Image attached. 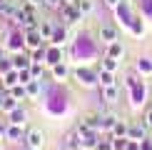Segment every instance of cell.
I'll return each instance as SVG.
<instances>
[{
    "mask_svg": "<svg viewBox=\"0 0 152 150\" xmlns=\"http://www.w3.org/2000/svg\"><path fill=\"white\" fill-rule=\"evenodd\" d=\"M25 45H28L30 50L42 48V35H40V30H37V28H33V30H25Z\"/></svg>",
    "mask_w": 152,
    "mask_h": 150,
    "instance_id": "3957f363",
    "label": "cell"
},
{
    "mask_svg": "<svg viewBox=\"0 0 152 150\" xmlns=\"http://www.w3.org/2000/svg\"><path fill=\"white\" fill-rule=\"evenodd\" d=\"M42 5L50 10H60V5H62V0H42Z\"/></svg>",
    "mask_w": 152,
    "mask_h": 150,
    "instance_id": "83f0119b",
    "label": "cell"
},
{
    "mask_svg": "<svg viewBox=\"0 0 152 150\" xmlns=\"http://www.w3.org/2000/svg\"><path fill=\"white\" fill-rule=\"evenodd\" d=\"M25 88H28V98H35L37 93H40V80H30Z\"/></svg>",
    "mask_w": 152,
    "mask_h": 150,
    "instance_id": "d4e9b609",
    "label": "cell"
},
{
    "mask_svg": "<svg viewBox=\"0 0 152 150\" xmlns=\"http://www.w3.org/2000/svg\"><path fill=\"white\" fill-rule=\"evenodd\" d=\"M120 120L117 115H112V112H107V115H102V120H100V130H112V125H115Z\"/></svg>",
    "mask_w": 152,
    "mask_h": 150,
    "instance_id": "2e32d148",
    "label": "cell"
},
{
    "mask_svg": "<svg viewBox=\"0 0 152 150\" xmlns=\"http://www.w3.org/2000/svg\"><path fill=\"white\" fill-rule=\"evenodd\" d=\"M147 130H150L147 123H132L130 130H127V138H130V140L142 143V140H147Z\"/></svg>",
    "mask_w": 152,
    "mask_h": 150,
    "instance_id": "7a4b0ae2",
    "label": "cell"
},
{
    "mask_svg": "<svg viewBox=\"0 0 152 150\" xmlns=\"http://www.w3.org/2000/svg\"><path fill=\"white\" fill-rule=\"evenodd\" d=\"M107 55H110V58H115V60H120V58L125 55V48H122V43H120V40L110 43V45H107Z\"/></svg>",
    "mask_w": 152,
    "mask_h": 150,
    "instance_id": "30bf717a",
    "label": "cell"
},
{
    "mask_svg": "<svg viewBox=\"0 0 152 150\" xmlns=\"http://www.w3.org/2000/svg\"><path fill=\"white\" fill-rule=\"evenodd\" d=\"M105 5H107V8H112V10H115L117 5H120V0H105Z\"/></svg>",
    "mask_w": 152,
    "mask_h": 150,
    "instance_id": "1f68e13d",
    "label": "cell"
},
{
    "mask_svg": "<svg viewBox=\"0 0 152 150\" xmlns=\"http://www.w3.org/2000/svg\"><path fill=\"white\" fill-rule=\"evenodd\" d=\"M5 45H8L10 50H18V53H20V48L25 45V33H18V30H15V33H10Z\"/></svg>",
    "mask_w": 152,
    "mask_h": 150,
    "instance_id": "8992f818",
    "label": "cell"
},
{
    "mask_svg": "<svg viewBox=\"0 0 152 150\" xmlns=\"http://www.w3.org/2000/svg\"><path fill=\"white\" fill-rule=\"evenodd\" d=\"M25 120H28V112H25L23 108H15L10 112V123H18V125H23Z\"/></svg>",
    "mask_w": 152,
    "mask_h": 150,
    "instance_id": "ac0fdd59",
    "label": "cell"
},
{
    "mask_svg": "<svg viewBox=\"0 0 152 150\" xmlns=\"http://www.w3.org/2000/svg\"><path fill=\"white\" fill-rule=\"evenodd\" d=\"M127 130H130V125L125 123V120H117L115 125H112V138H127Z\"/></svg>",
    "mask_w": 152,
    "mask_h": 150,
    "instance_id": "7c38bea8",
    "label": "cell"
},
{
    "mask_svg": "<svg viewBox=\"0 0 152 150\" xmlns=\"http://www.w3.org/2000/svg\"><path fill=\"white\" fill-rule=\"evenodd\" d=\"M0 135H5V128H3V125H0Z\"/></svg>",
    "mask_w": 152,
    "mask_h": 150,
    "instance_id": "836d02e7",
    "label": "cell"
},
{
    "mask_svg": "<svg viewBox=\"0 0 152 150\" xmlns=\"http://www.w3.org/2000/svg\"><path fill=\"white\" fill-rule=\"evenodd\" d=\"M0 60H3V48H0Z\"/></svg>",
    "mask_w": 152,
    "mask_h": 150,
    "instance_id": "d590c367",
    "label": "cell"
},
{
    "mask_svg": "<svg viewBox=\"0 0 152 150\" xmlns=\"http://www.w3.org/2000/svg\"><path fill=\"white\" fill-rule=\"evenodd\" d=\"M77 80L82 85H95V83H97V75H92L87 70H77Z\"/></svg>",
    "mask_w": 152,
    "mask_h": 150,
    "instance_id": "9a60e30c",
    "label": "cell"
},
{
    "mask_svg": "<svg viewBox=\"0 0 152 150\" xmlns=\"http://www.w3.org/2000/svg\"><path fill=\"white\" fill-rule=\"evenodd\" d=\"M60 150H62V148H60Z\"/></svg>",
    "mask_w": 152,
    "mask_h": 150,
    "instance_id": "8d00e7d4",
    "label": "cell"
},
{
    "mask_svg": "<svg viewBox=\"0 0 152 150\" xmlns=\"http://www.w3.org/2000/svg\"><path fill=\"white\" fill-rule=\"evenodd\" d=\"M145 123H147V125H150V130H152V110L145 112Z\"/></svg>",
    "mask_w": 152,
    "mask_h": 150,
    "instance_id": "4dcf8cb0",
    "label": "cell"
},
{
    "mask_svg": "<svg viewBox=\"0 0 152 150\" xmlns=\"http://www.w3.org/2000/svg\"><path fill=\"white\" fill-rule=\"evenodd\" d=\"M137 70H140L142 75H150L152 73V60L150 58H140L137 60Z\"/></svg>",
    "mask_w": 152,
    "mask_h": 150,
    "instance_id": "44dd1931",
    "label": "cell"
},
{
    "mask_svg": "<svg viewBox=\"0 0 152 150\" xmlns=\"http://www.w3.org/2000/svg\"><path fill=\"white\" fill-rule=\"evenodd\" d=\"M97 150H112V140H102V143H97Z\"/></svg>",
    "mask_w": 152,
    "mask_h": 150,
    "instance_id": "f1b7e54d",
    "label": "cell"
},
{
    "mask_svg": "<svg viewBox=\"0 0 152 150\" xmlns=\"http://www.w3.org/2000/svg\"><path fill=\"white\" fill-rule=\"evenodd\" d=\"M100 40H102L105 45L115 43L117 40V28H115V25H102V28H100Z\"/></svg>",
    "mask_w": 152,
    "mask_h": 150,
    "instance_id": "277c9868",
    "label": "cell"
},
{
    "mask_svg": "<svg viewBox=\"0 0 152 150\" xmlns=\"http://www.w3.org/2000/svg\"><path fill=\"white\" fill-rule=\"evenodd\" d=\"M3 83L8 85V88H12V85H18V83H20V80H18V70H15V68H12L10 73H5V80H3Z\"/></svg>",
    "mask_w": 152,
    "mask_h": 150,
    "instance_id": "603a6c76",
    "label": "cell"
},
{
    "mask_svg": "<svg viewBox=\"0 0 152 150\" xmlns=\"http://www.w3.org/2000/svg\"><path fill=\"white\" fill-rule=\"evenodd\" d=\"M30 75H33V80H40L42 78V68L37 65V62H33V65H30Z\"/></svg>",
    "mask_w": 152,
    "mask_h": 150,
    "instance_id": "4316f807",
    "label": "cell"
},
{
    "mask_svg": "<svg viewBox=\"0 0 152 150\" xmlns=\"http://www.w3.org/2000/svg\"><path fill=\"white\" fill-rule=\"evenodd\" d=\"M30 65H33V58H30V55L15 53V58H12V68H15V70H23V68H30Z\"/></svg>",
    "mask_w": 152,
    "mask_h": 150,
    "instance_id": "52a82bcc",
    "label": "cell"
},
{
    "mask_svg": "<svg viewBox=\"0 0 152 150\" xmlns=\"http://www.w3.org/2000/svg\"><path fill=\"white\" fill-rule=\"evenodd\" d=\"M37 30H40V35H42V40H50L55 33V25L50 23V20H40V25H37Z\"/></svg>",
    "mask_w": 152,
    "mask_h": 150,
    "instance_id": "8fae6325",
    "label": "cell"
},
{
    "mask_svg": "<svg viewBox=\"0 0 152 150\" xmlns=\"http://www.w3.org/2000/svg\"><path fill=\"white\" fill-rule=\"evenodd\" d=\"M10 95L15 98L18 103H20V100H25V98H28V88H25L23 83H18V85H12V88H10Z\"/></svg>",
    "mask_w": 152,
    "mask_h": 150,
    "instance_id": "5bb4252c",
    "label": "cell"
},
{
    "mask_svg": "<svg viewBox=\"0 0 152 150\" xmlns=\"http://www.w3.org/2000/svg\"><path fill=\"white\" fill-rule=\"evenodd\" d=\"M65 38H67V30L55 25V33H53V38H50V40H53V45H62V43H65Z\"/></svg>",
    "mask_w": 152,
    "mask_h": 150,
    "instance_id": "e0dca14e",
    "label": "cell"
},
{
    "mask_svg": "<svg viewBox=\"0 0 152 150\" xmlns=\"http://www.w3.org/2000/svg\"><path fill=\"white\" fill-rule=\"evenodd\" d=\"M23 150H35V148H30V145H25V148H23Z\"/></svg>",
    "mask_w": 152,
    "mask_h": 150,
    "instance_id": "e575fe53",
    "label": "cell"
},
{
    "mask_svg": "<svg viewBox=\"0 0 152 150\" xmlns=\"http://www.w3.org/2000/svg\"><path fill=\"white\" fill-rule=\"evenodd\" d=\"M15 108H18V100L12 98L10 93H8V95L3 98V105H0V110H5V112H12V110H15Z\"/></svg>",
    "mask_w": 152,
    "mask_h": 150,
    "instance_id": "ffe728a7",
    "label": "cell"
},
{
    "mask_svg": "<svg viewBox=\"0 0 152 150\" xmlns=\"http://www.w3.org/2000/svg\"><path fill=\"white\" fill-rule=\"evenodd\" d=\"M117 98H120V88L117 85L102 88V100H105V103H117Z\"/></svg>",
    "mask_w": 152,
    "mask_h": 150,
    "instance_id": "ba28073f",
    "label": "cell"
},
{
    "mask_svg": "<svg viewBox=\"0 0 152 150\" xmlns=\"http://www.w3.org/2000/svg\"><path fill=\"white\" fill-rule=\"evenodd\" d=\"M45 58H48L50 65H58V62H62V50H60V45H53V48L45 53Z\"/></svg>",
    "mask_w": 152,
    "mask_h": 150,
    "instance_id": "9c48e42d",
    "label": "cell"
},
{
    "mask_svg": "<svg viewBox=\"0 0 152 150\" xmlns=\"http://www.w3.org/2000/svg\"><path fill=\"white\" fill-rule=\"evenodd\" d=\"M5 138L12 143H18V140H25V135H23V125H18V123H10L8 128H5Z\"/></svg>",
    "mask_w": 152,
    "mask_h": 150,
    "instance_id": "5b68a950",
    "label": "cell"
},
{
    "mask_svg": "<svg viewBox=\"0 0 152 150\" xmlns=\"http://www.w3.org/2000/svg\"><path fill=\"white\" fill-rule=\"evenodd\" d=\"M125 150H140V143H137V140H130V138H127V148H125Z\"/></svg>",
    "mask_w": 152,
    "mask_h": 150,
    "instance_id": "f546056e",
    "label": "cell"
},
{
    "mask_svg": "<svg viewBox=\"0 0 152 150\" xmlns=\"http://www.w3.org/2000/svg\"><path fill=\"white\" fill-rule=\"evenodd\" d=\"M25 145H30V148L40 150L42 145H45V133H42L40 128H33V130H28V133H25Z\"/></svg>",
    "mask_w": 152,
    "mask_h": 150,
    "instance_id": "6da1fadb",
    "label": "cell"
},
{
    "mask_svg": "<svg viewBox=\"0 0 152 150\" xmlns=\"http://www.w3.org/2000/svg\"><path fill=\"white\" fill-rule=\"evenodd\" d=\"M77 8H80V12H82V15H90L95 5H92V0H77Z\"/></svg>",
    "mask_w": 152,
    "mask_h": 150,
    "instance_id": "cb8c5ba5",
    "label": "cell"
},
{
    "mask_svg": "<svg viewBox=\"0 0 152 150\" xmlns=\"http://www.w3.org/2000/svg\"><path fill=\"white\" fill-rule=\"evenodd\" d=\"M53 78H55V80H65V78H67V65H65V62L53 65Z\"/></svg>",
    "mask_w": 152,
    "mask_h": 150,
    "instance_id": "d6986e66",
    "label": "cell"
},
{
    "mask_svg": "<svg viewBox=\"0 0 152 150\" xmlns=\"http://www.w3.org/2000/svg\"><path fill=\"white\" fill-rule=\"evenodd\" d=\"M97 83H100V88L115 85V75H112L110 70H100V73H97Z\"/></svg>",
    "mask_w": 152,
    "mask_h": 150,
    "instance_id": "4fadbf2b",
    "label": "cell"
},
{
    "mask_svg": "<svg viewBox=\"0 0 152 150\" xmlns=\"http://www.w3.org/2000/svg\"><path fill=\"white\" fill-rule=\"evenodd\" d=\"M117 65H120V62H117L115 58L105 55V60H102V70H110V73H115V70H117Z\"/></svg>",
    "mask_w": 152,
    "mask_h": 150,
    "instance_id": "7402d4cb",
    "label": "cell"
},
{
    "mask_svg": "<svg viewBox=\"0 0 152 150\" xmlns=\"http://www.w3.org/2000/svg\"><path fill=\"white\" fill-rule=\"evenodd\" d=\"M28 3H30V5H35V8H40V5H42V0H28Z\"/></svg>",
    "mask_w": 152,
    "mask_h": 150,
    "instance_id": "d6a6232c",
    "label": "cell"
},
{
    "mask_svg": "<svg viewBox=\"0 0 152 150\" xmlns=\"http://www.w3.org/2000/svg\"><path fill=\"white\" fill-rule=\"evenodd\" d=\"M18 80H20L23 85H28L30 80H33V75H30V68H23V70H18Z\"/></svg>",
    "mask_w": 152,
    "mask_h": 150,
    "instance_id": "484cf974",
    "label": "cell"
}]
</instances>
